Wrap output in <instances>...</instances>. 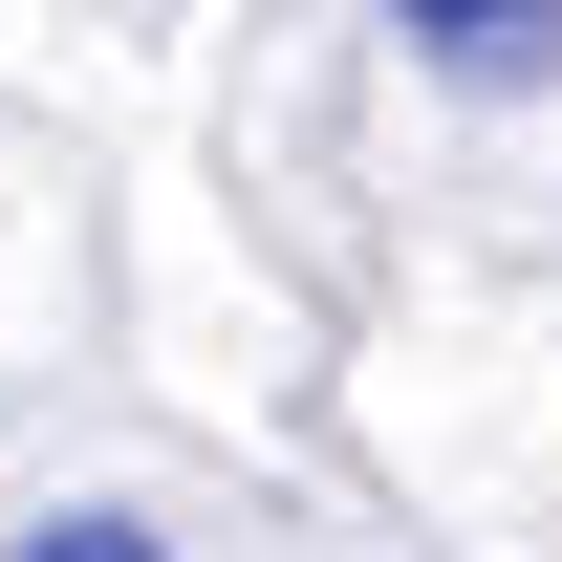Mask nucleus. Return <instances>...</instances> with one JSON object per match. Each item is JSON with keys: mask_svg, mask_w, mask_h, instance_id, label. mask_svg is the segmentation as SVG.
I'll return each mask as SVG.
<instances>
[{"mask_svg": "<svg viewBox=\"0 0 562 562\" xmlns=\"http://www.w3.org/2000/svg\"><path fill=\"white\" fill-rule=\"evenodd\" d=\"M390 22H412L432 87H541L562 66V0H390Z\"/></svg>", "mask_w": 562, "mask_h": 562, "instance_id": "nucleus-1", "label": "nucleus"}, {"mask_svg": "<svg viewBox=\"0 0 562 562\" xmlns=\"http://www.w3.org/2000/svg\"><path fill=\"white\" fill-rule=\"evenodd\" d=\"M0 562H173V541H151V519H109V497H87V519H22V541H0Z\"/></svg>", "mask_w": 562, "mask_h": 562, "instance_id": "nucleus-2", "label": "nucleus"}]
</instances>
